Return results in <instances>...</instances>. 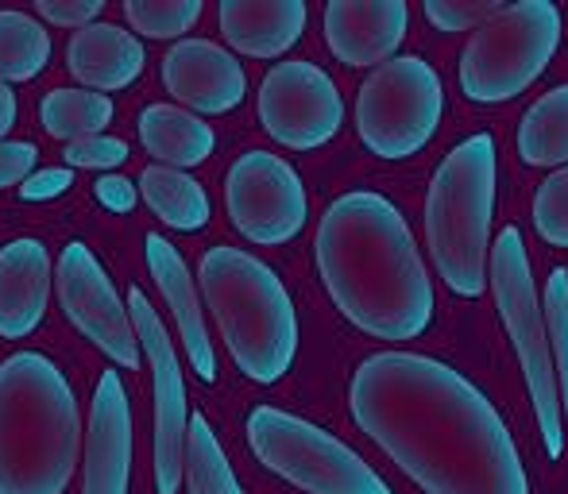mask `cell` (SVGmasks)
I'll list each match as a JSON object with an SVG mask.
<instances>
[{"mask_svg":"<svg viewBox=\"0 0 568 494\" xmlns=\"http://www.w3.org/2000/svg\"><path fill=\"white\" fill-rule=\"evenodd\" d=\"M348 405L356 425L426 494H530L499 410L434 356H367L352 374Z\"/></svg>","mask_w":568,"mask_h":494,"instance_id":"obj_1","label":"cell"},{"mask_svg":"<svg viewBox=\"0 0 568 494\" xmlns=\"http://www.w3.org/2000/svg\"><path fill=\"white\" fill-rule=\"evenodd\" d=\"M314 259L333 306L367 337L414 340L434 325V282L390 197L341 194L317 225Z\"/></svg>","mask_w":568,"mask_h":494,"instance_id":"obj_2","label":"cell"},{"mask_svg":"<svg viewBox=\"0 0 568 494\" xmlns=\"http://www.w3.org/2000/svg\"><path fill=\"white\" fill-rule=\"evenodd\" d=\"M82 452L70 379L43 352L0 360V494H67Z\"/></svg>","mask_w":568,"mask_h":494,"instance_id":"obj_3","label":"cell"},{"mask_svg":"<svg viewBox=\"0 0 568 494\" xmlns=\"http://www.w3.org/2000/svg\"><path fill=\"white\" fill-rule=\"evenodd\" d=\"M197 278L232 363L263 387L283 379L298 356V313L283 278L263 259L225 244L202 255Z\"/></svg>","mask_w":568,"mask_h":494,"instance_id":"obj_4","label":"cell"},{"mask_svg":"<svg viewBox=\"0 0 568 494\" xmlns=\"http://www.w3.org/2000/svg\"><path fill=\"white\" fill-rule=\"evenodd\" d=\"M495 140L487 132L456 143L426 194V240L442 282L456 298H479L491 286Z\"/></svg>","mask_w":568,"mask_h":494,"instance_id":"obj_5","label":"cell"},{"mask_svg":"<svg viewBox=\"0 0 568 494\" xmlns=\"http://www.w3.org/2000/svg\"><path fill=\"white\" fill-rule=\"evenodd\" d=\"M561 8L518 0L471 31L460 54V93L476 105H503L526 93L561 47Z\"/></svg>","mask_w":568,"mask_h":494,"instance_id":"obj_6","label":"cell"},{"mask_svg":"<svg viewBox=\"0 0 568 494\" xmlns=\"http://www.w3.org/2000/svg\"><path fill=\"white\" fill-rule=\"evenodd\" d=\"M491 290L503 325H507L510 340H515L518 360H523L541 441H546L549 456L557 460L565 452V405H561V390H557L546 309H541L538 290H534L530 255H526L523 233L515 225L503 228V236L491 247Z\"/></svg>","mask_w":568,"mask_h":494,"instance_id":"obj_7","label":"cell"},{"mask_svg":"<svg viewBox=\"0 0 568 494\" xmlns=\"http://www.w3.org/2000/svg\"><path fill=\"white\" fill-rule=\"evenodd\" d=\"M247 444L267 472L306 494H390L387 480L322 425L278 405L247 413Z\"/></svg>","mask_w":568,"mask_h":494,"instance_id":"obj_8","label":"cell"},{"mask_svg":"<svg viewBox=\"0 0 568 494\" xmlns=\"http://www.w3.org/2000/svg\"><path fill=\"white\" fill-rule=\"evenodd\" d=\"M445 85L437 70L418 54L375 66L356 97V132L372 155L398 163L426 147L442 127Z\"/></svg>","mask_w":568,"mask_h":494,"instance_id":"obj_9","label":"cell"},{"mask_svg":"<svg viewBox=\"0 0 568 494\" xmlns=\"http://www.w3.org/2000/svg\"><path fill=\"white\" fill-rule=\"evenodd\" d=\"M128 313H132L135 337L143 348V363L151 371V398H155V494H179V483L186 480V436L190 418L186 410V382L182 363L174 352V340L166 325L159 321L155 306L140 286L128 290Z\"/></svg>","mask_w":568,"mask_h":494,"instance_id":"obj_10","label":"cell"},{"mask_svg":"<svg viewBox=\"0 0 568 494\" xmlns=\"http://www.w3.org/2000/svg\"><path fill=\"white\" fill-rule=\"evenodd\" d=\"M225 205L232 228L260 247L291 244L306 228L310 202L298 171L271 151H244L229 166Z\"/></svg>","mask_w":568,"mask_h":494,"instance_id":"obj_11","label":"cell"},{"mask_svg":"<svg viewBox=\"0 0 568 494\" xmlns=\"http://www.w3.org/2000/svg\"><path fill=\"white\" fill-rule=\"evenodd\" d=\"M54 290H59L62 313L85 340H93L98 352H105L116 368H140L143 348L128 301H120L113 278L105 275L101 259L85 244L70 240L62 247L59 263H54Z\"/></svg>","mask_w":568,"mask_h":494,"instance_id":"obj_12","label":"cell"},{"mask_svg":"<svg viewBox=\"0 0 568 494\" xmlns=\"http://www.w3.org/2000/svg\"><path fill=\"white\" fill-rule=\"evenodd\" d=\"M260 124L291 151L329 143L344 124V97L317 62H278L260 85Z\"/></svg>","mask_w":568,"mask_h":494,"instance_id":"obj_13","label":"cell"},{"mask_svg":"<svg viewBox=\"0 0 568 494\" xmlns=\"http://www.w3.org/2000/svg\"><path fill=\"white\" fill-rule=\"evenodd\" d=\"M163 85L179 105L221 116L244 101L247 74L236 54L213 39H179L163 59Z\"/></svg>","mask_w":568,"mask_h":494,"instance_id":"obj_14","label":"cell"},{"mask_svg":"<svg viewBox=\"0 0 568 494\" xmlns=\"http://www.w3.org/2000/svg\"><path fill=\"white\" fill-rule=\"evenodd\" d=\"M128 483H132V405L120 374L105 371L90 405L82 494H128Z\"/></svg>","mask_w":568,"mask_h":494,"instance_id":"obj_15","label":"cell"},{"mask_svg":"<svg viewBox=\"0 0 568 494\" xmlns=\"http://www.w3.org/2000/svg\"><path fill=\"white\" fill-rule=\"evenodd\" d=\"M325 43L344 66H383L398 59L410 8L403 0H333L325 8Z\"/></svg>","mask_w":568,"mask_h":494,"instance_id":"obj_16","label":"cell"},{"mask_svg":"<svg viewBox=\"0 0 568 494\" xmlns=\"http://www.w3.org/2000/svg\"><path fill=\"white\" fill-rule=\"evenodd\" d=\"M51 298V251L36 236L0 247V340H23L43 325Z\"/></svg>","mask_w":568,"mask_h":494,"instance_id":"obj_17","label":"cell"},{"mask_svg":"<svg viewBox=\"0 0 568 494\" xmlns=\"http://www.w3.org/2000/svg\"><path fill=\"white\" fill-rule=\"evenodd\" d=\"M143 255H148L151 278H155V286L163 290L166 306H171V313H174L190 368H194V374L202 382H213L217 379V352H213V340H210V329H205V313H202V301H197L194 278H190V270H186V259H182L179 247L159 233H148Z\"/></svg>","mask_w":568,"mask_h":494,"instance_id":"obj_18","label":"cell"},{"mask_svg":"<svg viewBox=\"0 0 568 494\" xmlns=\"http://www.w3.org/2000/svg\"><path fill=\"white\" fill-rule=\"evenodd\" d=\"M143 62H148V54H143V43L135 39V31L109 20L74 31L67 47L70 74L82 82V90L105 93V97L116 90H128L143 74Z\"/></svg>","mask_w":568,"mask_h":494,"instance_id":"obj_19","label":"cell"},{"mask_svg":"<svg viewBox=\"0 0 568 494\" xmlns=\"http://www.w3.org/2000/svg\"><path fill=\"white\" fill-rule=\"evenodd\" d=\"M302 0H225L217 12L225 43L247 59H278L306 31Z\"/></svg>","mask_w":568,"mask_h":494,"instance_id":"obj_20","label":"cell"},{"mask_svg":"<svg viewBox=\"0 0 568 494\" xmlns=\"http://www.w3.org/2000/svg\"><path fill=\"white\" fill-rule=\"evenodd\" d=\"M140 143L148 147V155L159 158V166L190 171L213 155L217 135L197 113H186L179 105H148L140 113Z\"/></svg>","mask_w":568,"mask_h":494,"instance_id":"obj_21","label":"cell"},{"mask_svg":"<svg viewBox=\"0 0 568 494\" xmlns=\"http://www.w3.org/2000/svg\"><path fill=\"white\" fill-rule=\"evenodd\" d=\"M140 194L148 202V209L155 213L163 225L179 228V233H197V228L210 225L213 205L205 186L186 171H174V166H143L140 174Z\"/></svg>","mask_w":568,"mask_h":494,"instance_id":"obj_22","label":"cell"},{"mask_svg":"<svg viewBox=\"0 0 568 494\" xmlns=\"http://www.w3.org/2000/svg\"><path fill=\"white\" fill-rule=\"evenodd\" d=\"M518 155L530 166H568V85H557L526 109L518 124Z\"/></svg>","mask_w":568,"mask_h":494,"instance_id":"obj_23","label":"cell"},{"mask_svg":"<svg viewBox=\"0 0 568 494\" xmlns=\"http://www.w3.org/2000/svg\"><path fill=\"white\" fill-rule=\"evenodd\" d=\"M39 124L51 140H90L113 124V97L93 90H51L39 105Z\"/></svg>","mask_w":568,"mask_h":494,"instance_id":"obj_24","label":"cell"},{"mask_svg":"<svg viewBox=\"0 0 568 494\" xmlns=\"http://www.w3.org/2000/svg\"><path fill=\"white\" fill-rule=\"evenodd\" d=\"M51 62V31L28 12L0 8V82H31Z\"/></svg>","mask_w":568,"mask_h":494,"instance_id":"obj_25","label":"cell"},{"mask_svg":"<svg viewBox=\"0 0 568 494\" xmlns=\"http://www.w3.org/2000/svg\"><path fill=\"white\" fill-rule=\"evenodd\" d=\"M186 487L190 494H244L236 472H232L225 449H221L213 425L194 413L186 436Z\"/></svg>","mask_w":568,"mask_h":494,"instance_id":"obj_26","label":"cell"},{"mask_svg":"<svg viewBox=\"0 0 568 494\" xmlns=\"http://www.w3.org/2000/svg\"><path fill=\"white\" fill-rule=\"evenodd\" d=\"M124 20L135 35L179 39L202 20V0H128Z\"/></svg>","mask_w":568,"mask_h":494,"instance_id":"obj_27","label":"cell"},{"mask_svg":"<svg viewBox=\"0 0 568 494\" xmlns=\"http://www.w3.org/2000/svg\"><path fill=\"white\" fill-rule=\"evenodd\" d=\"M546 325H549V348H554L557 390H561L565 421H568V270L557 267L546 278Z\"/></svg>","mask_w":568,"mask_h":494,"instance_id":"obj_28","label":"cell"},{"mask_svg":"<svg viewBox=\"0 0 568 494\" xmlns=\"http://www.w3.org/2000/svg\"><path fill=\"white\" fill-rule=\"evenodd\" d=\"M534 228L546 244L568 247V166L554 171L534 197Z\"/></svg>","mask_w":568,"mask_h":494,"instance_id":"obj_29","label":"cell"},{"mask_svg":"<svg viewBox=\"0 0 568 494\" xmlns=\"http://www.w3.org/2000/svg\"><path fill=\"white\" fill-rule=\"evenodd\" d=\"M495 12H503V4H491V0H426L429 23L442 31L484 28Z\"/></svg>","mask_w":568,"mask_h":494,"instance_id":"obj_30","label":"cell"},{"mask_svg":"<svg viewBox=\"0 0 568 494\" xmlns=\"http://www.w3.org/2000/svg\"><path fill=\"white\" fill-rule=\"evenodd\" d=\"M67 166H85V171H116L128 163V143L113 135H90V140L67 143Z\"/></svg>","mask_w":568,"mask_h":494,"instance_id":"obj_31","label":"cell"},{"mask_svg":"<svg viewBox=\"0 0 568 494\" xmlns=\"http://www.w3.org/2000/svg\"><path fill=\"white\" fill-rule=\"evenodd\" d=\"M36 12L43 16L47 23H54V28L82 31V28H90V23L101 20L105 0H39Z\"/></svg>","mask_w":568,"mask_h":494,"instance_id":"obj_32","label":"cell"},{"mask_svg":"<svg viewBox=\"0 0 568 494\" xmlns=\"http://www.w3.org/2000/svg\"><path fill=\"white\" fill-rule=\"evenodd\" d=\"M39 147L28 140H4L0 143V189L4 186H23L36 174Z\"/></svg>","mask_w":568,"mask_h":494,"instance_id":"obj_33","label":"cell"},{"mask_svg":"<svg viewBox=\"0 0 568 494\" xmlns=\"http://www.w3.org/2000/svg\"><path fill=\"white\" fill-rule=\"evenodd\" d=\"M74 186V174L70 166H51V171H36L28 182L20 186L23 202H51V197H62L67 189Z\"/></svg>","mask_w":568,"mask_h":494,"instance_id":"obj_34","label":"cell"},{"mask_svg":"<svg viewBox=\"0 0 568 494\" xmlns=\"http://www.w3.org/2000/svg\"><path fill=\"white\" fill-rule=\"evenodd\" d=\"M93 189H98V202L105 205V209H113V213H132L135 197H140V186H135V182H128L124 174H105V178H101Z\"/></svg>","mask_w":568,"mask_h":494,"instance_id":"obj_35","label":"cell"},{"mask_svg":"<svg viewBox=\"0 0 568 494\" xmlns=\"http://www.w3.org/2000/svg\"><path fill=\"white\" fill-rule=\"evenodd\" d=\"M16 113H20V101H16L12 85L0 82V143H4V135H8V132H12Z\"/></svg>","mask_w":568,"mask_h":494,"instance_id":"obj_36","label":"cell"}]
</instances>
